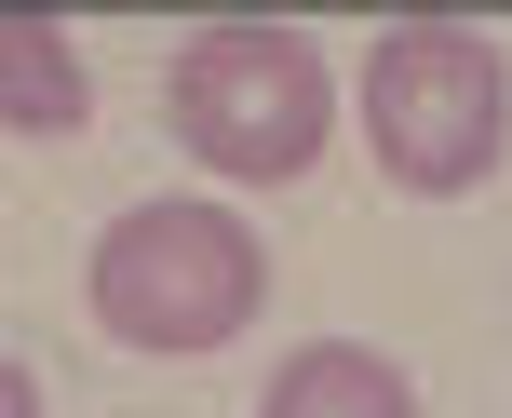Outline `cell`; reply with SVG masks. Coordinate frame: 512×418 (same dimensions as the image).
Instances as JSON below:
<instances>
[{"label": "cell", "mask_w": 512, "mask_h": 418, "mask_svg": "<svg viewBox=\"0 0 512 418\" xmlns=\"http://www.w3.org/2000/svg\"><path fill=\"white\" fill-rule=\"evenodd\" d=\"M81 297H95V324H108L122 351L189 365V351H230L243 324L270 311V243H256L230 203H189V189H162V203H122V216L95 230Z\"/></svg>", "instance_id": "obj_1"}, {"label": "cell", "mask_w": 512, "mask_h": 418, "mask_svg": "<svg viewBox=\"0 0 512 418\" xmlns=\"http://www.w3.org/2000/svg\"><path fill=\"white\" fill-rule=\"evenodd\" d=\"M162 135H176L203 176H230V189H297L310 162H324V135H337V68L297 27L230 14V27H203V41H176Z\"/></svg>", "instance_id": "obj_2"}, {"label": "cell", "mask_w": 512, "mask_h": 418, "mask_svg": "<svg viewBox=\"0 0 512 418\" xmlns=\"http://www.w3.org/2000/svg\"><path fill=\"white\" fill-rule=\"evenodd\" d=\"M351 108H364L378 176L418 189V203L486 189L499 149H512V68H499L486 27H459V14H405V27H378V41H364Z\"/></svg>", "instance_id": "obj_3"}, {"label": "cell", "mask_w": 512, "mask_h": 418, "mask_svg": "<svg viewBox=\"0 0 512 418\" xmlns=\"http://www.w3.org/2000/svg\"><path fill=\"white\" fill-rule=\"evenodd\" d=\"M256 418H418V378L378 338H297L256 392Z\"/></svg>", "instance_id": "obj_4"}, {"label": "cell", "mask_w": 512, "mask_h": 418, "mask_svg": "<svg viewBox=\"0 0 512 418\" xmlns=\"http://www.w3.org/2000/svg\"><path fill=\"white\" fill-rule=\"evenodd\" d=\"M95 122V68L54 14H0V135H81Z\"/></svg>", "instance_id": "obj_5"}, {"label": "cell", "mask_w": 512, "mask_h": 418, "mask_svg": "<svg viewBox=\"0 0 512 418\" xmlns=\"http://www.w3.org/2000/svg\"><path fill=\"white\" fill-rule=\"evenodd\" d=\"M0 418H41V378H27L14 351H0Z\"/></svg>", "instance_id": "obj_6"}]
</instances>
